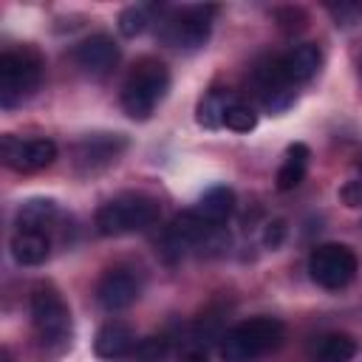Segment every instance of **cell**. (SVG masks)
Masks as SVG:
<instances>
[{
    "label": "cell",
    "mask_w": 362,
    "mask_h": 362,
    "mask_svg": "<svg viewBox=\"0 0 362 362\" xmlns=\"http://www.w3.org/2000/svg\"><path fill=\"white\" fill-rule=\"evenodd\" d=\"M170 90V71L156 57H141L122 82V107L130 119H150Z\"/></svg>",
    "instance_id": "obj_1"
},
{
    "label": "cell",
    "mask_w": 362,
    "mask_h": 362,
    "mask_svg": "<svg viewBox=\"0 0 362 362\" xmlns=\"http://www.w3.org/2000/svg\"><path fill=\"white\" fill-rule=\"evenodd\" d=\"M286 328L274 317H252L232 325L221 337V359L223 362H257L260 356L280 348Z\"/></svg>",
    "instance_id": "obj_2"
},
{
    "label": "cell",
    "mask_w": 362,
    "mask_h": 362,
    "mask_svg": "<svg viewBox=\"0 0 362 362\" xmlns=\"http://www.w3.org/2000/svg\"><path fill=\"white\" fill-rule=\"evenodd\" d=\"M42 82V57L31 48H8L0 54V105L6 110L23 105Z\"/></svg>",
    "instance_id": "obj_3"
},
{
    "label": "cell",
    "mask_w": 362,
    "mask_h": 362,
    "mask_svg": "<svg viewBox=\"0 0 362 362\" xmlns=\"http://www.w3.org/2000/svg\"><path fill=\"white\" fill-rule=\"evenodd\" d=\"M156 221H158V201L141 192L116 195L96 209V229L99 235H107V238L141 232Z\"/></svg>",
    "instance_id": "obj_4"
},
{
    "label": "cell",
    "mask_w": 362,
    "mask_h": 362,
    "mask_svg": "<svg viewBox=\"0 0 362 362\" xmlns=\"http://www.w3.org/2000/svg\"><path fill=\"white\" fill-rule=\"evenodd\" d=\"M31 322L48 351H62L71 342V311L57 288L40 286L31 294Z\"/></svg>",
    "instance_id": "obj_5"
},
{
    "label": "cell",
    "mask_w": 362,
    "mask_h": 362,
    "mask_svg": "<svg viewBox=\"0 0 362 362\" xmlns=\"http://www.w3.org/2000/svg\"><path fill=\"white\" fill-rule=\"evenodd\" d=\"M212 14L215 6H181L170 8L167 17H161L158 37L181 51H195L209 40L212 31Z\"/></svg>",
    "instance_id": "obj_6"
},
{
    "label": "cell",
    "mask_w": 362,
    "mask_h": 362,
    "mask_svg": "<svg viewBox=\"0 0 362 362\" xmlns=\"http://www.w3.org/2000/svg\"><path fill=\"white\" fill-rule=\"evenodd\" d=\"M356 255L345 243H322L308 255V274L322 288H345L356 274Z\"/></svg>",
    "instance_id": "obj_7"
},
{
    "label": "cell",
    "mask_w": 362,
    "mask_h": 362,
    "mask_svg": "<svg viewBox=\"0 0 362 362\" xmlns=\"http://www.w3.org/2000/svg\"><path fill=\"white\" fill-rule=\"evenodd\" d=\"M252 85H255V93L260 99V105L269 110V113H283L286 107L294 105V96H297V85L288 79V74L283 71V62L280 57H269L266 62H260L252 74Z\"/></svg>",
    "instance_id": "obj_8"
},
{
    "label": "cell",
    "mask_w": 362,
    "mask_h": 362,
    "mask_svg": "<svg viewBox=\"0 0 362 362\" xmlns=\"http://www.w3.org/2000/svg\"><path fill=\"white\" fill-rule=\"evenodd\" d=\"M127 139L122 133H88L74 144V167L82 175L107 170L124 153Z\"/></svg>",
    "instance_id": "obj_9"
},
{
    "label": "cell",
    "mask_w": 362,
    "mask_h": 362,
    "mask_svg": "<svg viewBox=\"0 0 362 362\" xmlns=\"http://www.w3.org/2000/svg\"><path fill=\"white\" fill-rule=\"evenodd\" d=\"M3 164L17 173H37L57 158V144L51 139H17L6 133L0 139Z\"/></svg>",
    "instance_id": "obj_10"
},
{
    "label": "cell",
    "mask_w": 362,
    "mask_h": 362,
    "mask_svg": "<svg viewBox=\"0 0 362 362\" xmlns=\"http://www.w3.org/2000/svg\"><path fill=\"white\" fill-rule=\"evenodd\" d=\"M141 294V280L133 269L127 266H113L99 277L96 286V300L105 311H122L130 308Z\"/></svg>",
    "instance_id": "obj_11"
},
{
    "label": "cell",
    "mask_w": 362,
    "mask_h": 362,
    "mask_svg": "<svg viewBox=\"0 0 362 362\" xmlns=\"http://www.w3.org/2000/svg\"><path fill=\"white\" fill-rule=\"evenodd\" d=\"M74 62L88 76H105L119 62V45L107 34H90L74 48Z\"/></svg>",
    "instance_id": "obj_12"
},
{
    "label": "cell",
    "mask_w": 362,
    "mask_h": 362,
    "mask_svg": "<svg viewBox=\"0 0 362 362\" xmlns=\"http://www.w3.org/2000/svg\"><path fill=\"white\" fill-rule=\"evenodd\" d=\"M11 255L20 266H40L51 255V238L40 229H14Z\"/></svg>",
    "instance_id": "obj_13"
},
{
    "label": "cell",
    "mask_w": 362,
    "mask_h": 362,
    "mask_svg": "<svg viewBox=\"0 0 362 362\" xmlns=\"http://www.w3.org/2000/svg\"><path fill=\"white\" fill-rule=\"evenodd\" d=\"M133 345H136L133 328H130L127 322H122V320L105 322V325L96 331V339H93V351H96L102 359H119V356H124Z\"/></svg>",
    "instance_id": "obj_14"
},
{
    "label": "cell",
    "mask_w": 362,
    "mask_h": 362,
    "mask_svg": "<svg viewBox=\"0 0 362 362\" xmlns=\"http://www.w3.org/2000/svg\"><path fill=\"white\" fill-rule=\"evenodd\" d=\"M280 62H283V71L288 74V79H291L294 85H300V82H308V79L320 71L322 54H320V48H317L314 42H300V45H294L291 51H286V54L280 57Z\"/></svg>",
    "instance_id": "obj_15"
},
{
    "label": "cell",
    "mask_w": 362,
    "mask_h": 362,
    "mask_svg": "<svg viewBox=\"0 0 362 362\" xmlns=\"http://www.w3.org/2000/svg\"><path fill=\"white\" fill-rule=\"evenodd\" d=\"M308 158H311V150H308L303 141L288 144V147H286V156H283V164H280V170H277V189H283V192L294 189V187L305 178Z\"/></svg>",
    "instance_id": "obj_16"
},
{
    "label": "cell",
    "mask_w": 362,
    "mask_h": 362,
    "mask_svg": "<svg viewBox=\"0 0 362 362\" xmlns=\"http://www.w3.org/2000/svg\"><path fill=\"white\" fill-rule=\"evenodd\" d=\"M195 212H198L206 223L221 226V223H226L229 215L235 212V192H232L229 187H212V189H206V192L201 195Z\"/></svg>",
    "instance_id": "obj_17"
},
{
    "label": "cell",
    "mask_w": 362,
    "mask_h": 362,
    "mask_svg": "<svg viewBox=\"0 0 362 362\" xmlns=\"http://www.w3.org/2000/svg\"><path fill=\"white\" fill-rule=\"evenodd\" d=\"M57 221V204L51 198H31L17 209V229H40L48 232V226Z\"/></svg>",
    "instance_id": "obj_18"
},
{
    "label": "cell",
    "mask_w": 362,
    "mask_h": 362,
    "mask_svg": "<svg viewBox=\"0 0 362 362\" xmlns=\"http://www.w3.org/2000/svg\"><path fill=\"white\" fill-rule=\"evenodd\" d=\"M356 354V342L348 334H325L314 351H311V362H351Z\"/></svg>",
    "instance_id": "obj_19"
},
{
    "label": "cell",
    "mask_w": 362,
    "mask_h": 362,
    "mask_svg": "<svg viewBox=\"0 0 362 362\" xmlns=\"http://www.w3.org/2000/svg\"><path fill=\"white\" fill-rule=\"evenodd\" d=\"M232 102H235V96L221 93V90H209V93L198 102V107H195L198 124H201V127H209V130L221 127V124H223V116H226V110H229Z\"/></svg>",
    "instance_id": "obj_20"
},
{
    "label": "cell",
    "mask_w": 362,
    "mask_h": 362,
    "mask_svg": "<svg viewBox=\"0 0 362 362\" xmlns=\"http://www.w3.org/2000/svg\"><path fill=\"white\" fill-rule=\"evenodd\" d=\"M153 11H156V6H141V3L122 8V14H119V31H122V37H139L153 23Z\"/></svg>",
    "instance_id": "obj_21"
},
{
    "label": "cell",
    "mask_w": 362,
    "mask_h": 362,
    "mask_svg": "<svg viewBox=\"0 0 362 362\" xmlns=\"http://www.w3.org/2000/svg\"><path fill=\"white\" fill-rule=\"evenodd\" d=\"M223 124L229 127V130H235V133H249V130H255V124H257V113L249 107V105H243V102H232L229 105V110H226V116H223Z\"/></svg>",
    "instance_id": "obj_22"
},
{
    "label": "cell",
    "mask_w": 362,
    "mask_h": 362,
    "mask_svg": "<svg viewBox=\"0 0 362 362\" xmlns=\"http://www.w3.org/2000/svg\"><path fill=\"white\" fill-rule=\"evenodd\" d=\"M136 356L141 362H161L167 356V339L164 337H147L136 345Z\"/></svg>",
    "instance_id": "obj_23"
},
{
    "label": "cell",
    "mask_w": 362,
    "mask_h": 362,
    "mask_svg": "<svg viewBox=\"0 0 362 362\" xmlns=\"http://www.w3.org/2000/svg\"><path fill=\"white\" fill-rule=\"evenodd\" d=\"M328 11L334 14L337 25H351L354 17L362 11V6H359V3H339V6H328Z\"/></svg>",
    "instance_id": "obj_24"
},
{
    "label": "cell",
    "mask_w": 362,
    "mask_h": 362,
    "mask_svg": "<svg viewBox=\"0 0 362 362\" xmlns=\"http://www.w3.org/2000/svg\"><path fill=\"white\" fill-rule=\"evenodd\" d=\"M339 198H342V204L351 206V209L362 206V181H345L342 189H339Z\"/></svg>",
    "instance_id": "obj_25"
},
{
    "label": "cell",
    "mask_w": 362,
    "mask_h": 362,
    "mask_svg": "<svg viewBox=\"0 0 362 362\" xmlns=\"http://www.w3.org/2000/svg\"><path fill=\"white\" fill-rule=\"evenodd\" d=\"M283 238H286V223L283 221H269L266 229H263V243L269 249H277L283 243Z\"/></svg>",
    "instance_id": "obj_26"
},
{
    "label": "cell",
    "mask_w": 362,
    "mask_h": 362,
    "mask_svg": "<svg viewBox=\"0 0 362 362\" xmlns=\"http://www.w3.org/2000/svg\"><path fill=\"white\" fill-rule=\"evenodd\" d=\"M184 362H209V359H206V351H204V348H195V345H192V348L184 354Z\"/></svg>",
    "instance_id": "obj_27"
},
{
    "label": "cell",
    "mask_w": 362,
    "mask_h": 362,
    "mask_svg": "<svg viewBox=\"0 0 362 362\" xmlns=\"http://www.w3.org/2000/svg\"><path fill=\"white\" fill-rule=\"evenodd\" d=\"M359 167H362V156H359Z\"/></svg>",
    "instance_id": "obj_28"
},
{
    "label": "cell",
    "mask_w": 362,
    "mask_h": 362,
    "mask_svg": "<svg viewBox=\"0 0 362 362\" xmlns=\"http://www.w3.org/2000/svg\"><path fill=\"white\" fill-rule=\"evenodd\" d=\"M359 226H362V223H359Z\"/></svg>",
    "instance_id": "obj_29"
}]
</instances>
